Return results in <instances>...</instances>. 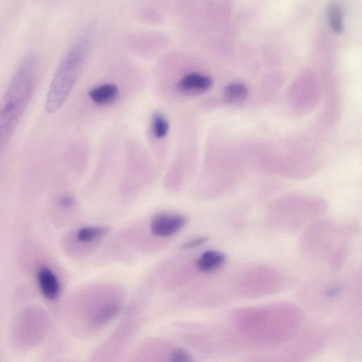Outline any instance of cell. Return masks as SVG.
<instances>
[{
	"mask_svg": "<svg viewBox=\"0 0 362 362\" xmlns=\"http://www.w3.org/2000/svg\"><path fill=\"white\" fill-rule=\"evenodd\" d=\"M109 231L107 226H89L82 228L77 232L76 239L81 242L88 243L105 235Z\"/></svg>",
	"mask_w": 362,
	"mask_h": 362,
	"instance_id": "8",
	"label": "cell"
},
{
	"mask_svg": "<svg viewBox=\"0 0 362 362\" xmlns=\"http://www.w3.org/2000/svg\"><path fill=\"white\" fill-rule=\"evenodd\" d=\"M39 287L43 296L50 301L56 300L60 294V283L58 277L50 269L41 268L37 273Z\"/></svg>",
	"mask_w": 362,
	"mask_h": 362,
	"instance_id": "4",
	"label": "cell"
},
{
	"mask_svg": "<svg viewBox=\"0 0 362 362\" xmlns=\"http://www.w3.org/2000/svg\"><path fill=\"white\" fill-rule=\"evenodd\" d=\"M89 45L86 39L77 41L58 66L46 96L45 107L48 113L58 111L69 97L82 71Z\"/></svg>",
	"mask_w": 362,
	"mask_h": 362,
	"instance_id": "2",
	"label": "cell"
},
{
	"mask_svg": "<svg viewBox=\"0 0 362 362\" xmlns=\"http://www.w3.org/2000/svg\"><path fill=\"white\" fill-rule=\"evenodd\" d=\"M119 94L118 88L111 84L103 85L92 89L91 99L98 105H107L116 100Z\"/></svg>",
	"mask_w": 362,
	"mask_h": 362,
	"instance_id": "7",
	"label": "cell"
},
{
	"mask_svg": "<svg viewBox=\"0 0 362 362\" xmlns=\"http://www.w3.org/2000/svg\"><path fill=\"white\" fill-rule=\"evenodd\" d=\"M206 241V238L202 237V238H198L193 240H191L187 242L183 245V248H193L195 247H198L202 244H203Z\"/></svg>",
	"mask_w": 362,
	"mask_h": 362,
	"instance_id": "13",
	"label": "cell"
},
{
	"mask_svg": "<svg viewBox=\"0 0 362 362\" xmlns=\"http://www.w3.org/2000/svg\"><path fill=\"white\" fill-rule=\"evenodd\" d=\"M38 65L35 55L25 57L0 100V153L10 141L32 97Z\"/></svg>",
	"mask_w": 362,
	"mask_h": 362,
	"instance_id": "1",
	"label": "cell"
},
{
	"mask_svg": "<svg viewBox=\"0 0 362 362\" xmlns=\"http://www.w3.org/2000/svg\"><path fill=\"white\" fill-rule=\"evenodd\" d=\"M151 130L155 138H164L169 130V125L166 118L161 114H155L151 119Z\"/></svg>",
	"mask_w": 362,
	"mask_h": 362,
	"instance_id": "10",
	"label": "cell"
},
{
	"mask_svg": "<svg viewBox=\"0 0 362 362\" xmlns=\"http://www.w3.org/2000/svg\"><path fill=\"white\" fill-rule=\"evenodd\" d=\"M328 19L331 28L336 32L343 30V13L339 3H332L328 8Z\"/></svg>",
	"mask_w": 362,
	"mask_h": 362,
	"instance_id": "9",
	"label": "cell"
},
{
	"mask_svg": "<svg viewBox=\"0 0 362 362\" xmlns=\"http://www.w3.org/2000/svg\"><path fill=\"white\" fill-rule=\"evenodd\" d=\"M187 223L186 217L180 214L162 213L151 222L150 228L154 236L169 237L182 229Z\"/></svg>",
	"mask_w": 362,
	"mask_h": 362,
	"instance_id": "3",
	"label": "cell"
},
{
	"mask_svg": "<svg viewBox=\"0 0 362 362\" xmlns=\"http://www.w3.org/2000/svg\"><path fill=\"white\" fill-rule=\"evenodd\" d=\"M248 94L246 87L239 83H233L228 85L224 94L228 100L237 102L244 100Z\"/></svg>",
	"mask_w": 362,
	"mask_h": 362,
	"instance_id": "11",
	"label": "cell"
},
{
	"mask_svg": "<svg viewBox=\"0 0 362 362\" xmlns=\"http://www.w3.org/2000/svg\"><path fill=\"white\" fill-rule=\"evenodd\" d=\"M171 362H193L190 354L182 349L175 350L172 356Z\"/></svg>",
	"mask_w": 362,
	"mask_h": 362,
	"instance_id": "12",
	"label": "cell"
},
{
	"mask_svg": "<svg viewBox=\"0 0 362 362\" xmlns=\"http://www.w3.org/2000/svg\"><path fill=\"white\" fill-rule=\"evenodd\" d=\"M226 260L225 255L217 251L204 252L198 260V268L204 273L215 272L222 267Z\"/></svg>",
	"mask_w": 362,
	"mask_h": 362,
	"instance_id": "6",
	"label": "cell"
},
{
	"mask_svg": "<svg viewBox=\"0 0 362 362\" xmlns=\"http://www.w3.org/2000/svg\"><path fill=\"white\" fill-rule=\"evenodd\" d=\"M213 85L210 77L198 73H190L182 77L177 84L178 89L185 94L201 93Z\"/></svg>",
	"mask_w": 362,
	"mask_h": 362,
	"instance_id": "5",
	"label": "cell"
}]
</instances>
